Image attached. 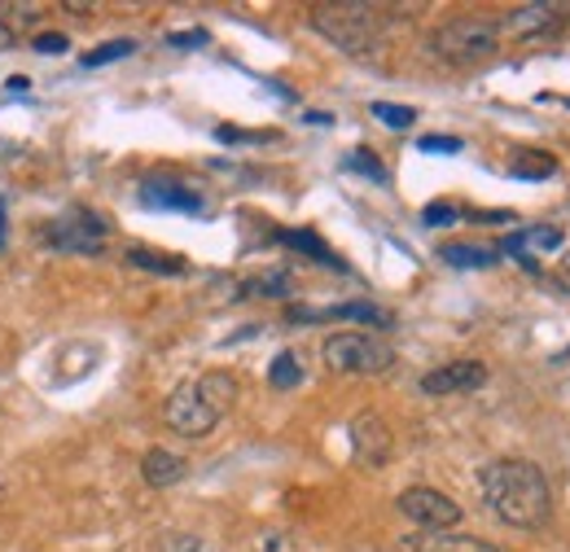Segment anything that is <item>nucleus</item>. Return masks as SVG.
Returning <instances> with one entry per match:
<instances>
[{
	"mask_svg": "<svg viewBox=\"0 0 570 552\" xmlns=\"http://www.w3.org/2000/svg\"><path fill=\"white\" fill-rule=\"evenodd\" d=\"M277 241L289 246V250H298V255H307V259H316V264H325V268H334V273H347V264H343L316 233H307V228H282Z\"/></svg>",
	"mask_w": 570,
	"mask_h": 552,
	"instance_id": "dca6fc26",
	"label": "nucleus"
},
{
	"mask_svg": "<svg viewBox=\"0 0 570 552\" xmlns=\"http://www.w3.org/2000/svg\"><path fill=\"white\" fill-rule=\"evenodd\" d=\"M219 140H268V137H255V132H237V128H219Z\"/></svg>",
	"mask_w": 570,
	"mask_h": 552,
	"instance_id": "7c9ffc66",
	"label": "nucleus"
},
{
	"mask_svg": "<svg viewBox=\"0 0 570 552\" xmlns=\"http://www.w3.org/2000/svg\"><path fill=\"white\" fill-rule=\"evenodd\" d=\"M233 400H237L233 373L212 368V373H203L198 382H185V386H176V391L167 395L163 421H167L176 434H185V438H203V434H212L215 425H219V416L233 408Z\"/></svg>",
	"mask_w": 570,
	"mask_h": 552,
	"instance_id": "f03ea898",
	"label": "nucleus"
},
{
	"mask_svg": "<svg viewBox=\"0 0 570 552\" xmlns=\"http://www.w3.org/2000/svg\"><path fill=\"white\" fill-rule=\"evenodd\" d=\"M409 549L413 552H500L497 544H488V540H474V535H456V531H417L413 540H409Z\"/></svg>",
	"mask_w": 570,
	"mask_h": 552,
	"instance_id": "4468645a",
	"label": "nucleus"
},
{
	"mask_svg": "<svg viewBox=\"0 0 570 552\" xmlns=\"http://www.w3.org/2000/svg\"><path fill=\"white\" fill-rule=\"evenodd\" d=\"M242 294H289V276H259V280H246Z\"/></svg>",
	"mask_w": 570,
	"mask_h": 552,
	"instance_id": "b1692460",
	"label": "nucleus"
},
{
	"mask_svg": "<svg viewBox=\"0 0 570 552\" xmlns=\"http://www.w3.org/2000/svg\"><path fill=\"white\" fill-rule=\"evenodd\" d=\"M567 13H570L567 4H549V0H540V4H522V9H513V13L504 18V27H500V31L518 36V40H531V36L553 31Z\"/></svg>",
	"mask_w": 570,
	"mask_h": 552,
	"instance_id": "9b49d317",
	"label": "nucleus"
},
{
	"mask_svg": "<svg viewBox=\"0 0 570 552\" xmlns=\"http://www.w3.org/2000/svg\"><path fill=\"white\" fill-rule=\"evenodd\" d=\"M325 364L334 368V373H356V377H377V373H386L391 364H395V351L386 338H373V334H356V329H347V334H334V338H325Z\"/></svg>",
	"mask_w": 570,
	"mask_h": 552,
	"instance_id": "39448f33",
	"label": "nucleus"
},
{
	"mask_svg": "<svg viewBox=\"0 0 570 552\" xmlns=\"http://www.w3.org/2000/svg\"><path fill=\"white\" fill-rule=\"evenodd\" d=\"M307 22L343 53L352 58H368L382 49V13L373 4H356V0H343V4H312Z\"/></svg>",
	"mask_w": 570,
	"mask_h": 552,
	"instance_id": "7ed1b4c3",
	"label": "nucleus"
},
{
	"mask_svg": "<svg viewBox=\"0 0 570 552\" xmlns=\"http://www.w3.org/2000/svg\"><path fill=\"white\" fill-rule=\"evenodd\" d=\"M488 382V364L479 359H452L443 368H430L422 377V391L426 395H465V391H479Z\"/></svg>",
	"mask_w": 570,
	"mask_h": 552,
	"instance_id": "1a4fd4ad",
	"label": "nucleus"
},
{
	"mask_svg": "<svg viewBox=\"0 0 570 552\" xmlns=\"http://www.w3.org/2000/svg\"><path fill=\"white\" fill-rule=\"evenodd\" d=\"M400 513L413 522V526H422V531H456V522L465 518L461 513V504L452 500V495H443V491H434V486H409L404 495H400Z\"/></svg>",
	"mask_w": 570,
	"mask_h": 552,
	"instance_id": "0eeeda50",
	"label": "nucleus"
},
{
	"mask_svg": "<svg viewBox=\"0 0 570 552\" xmlns=\"http://www.w3.org/2000/svg\"><path fill=\"white\" fill-rule=\"evenodd\" d=\"M13 45H18V31H13V27L0 18V49H13Z\"/></svg>",
	"mask_w": 570,
	"mask_h": 552,
	"instance_id": "c756f323",
	"label": "nucleus"
},
{
	"mask_svg": "<svg viewBox=\"0 0 570 552\" xmlns=\"http://www.w3.org/2000/svg\"><path fill=\"white\" fill-rule=\"evenodd\" d=\"M36 49H40V53H67V49H71V40H67V36L45 31V36H36Z\"/></svg>",
	"mask_w": 570,
	"mask_h": 552,
	"instance_id": "bb28decb",
	"label": "nucleus"
},
{
	"mask_svg": "<svg viewBox=\"0 0 570 552\" xmlns=\"http://www.w3.org/2000/svg\"><path fill=\"white\" fill-rule=\"evenodd\" d=\"M439 259L452 264V268H497L500 250L497 246H465V241H452V246L439 250Z\"/></svg>",
	"mask_w": 570,
	"mask_h": 552,
	"instance_id": "f3484780",
	"label": "nucleus"
},
{
	"mask_svg": "<svg viewBox=\"0 0 570 552\" xmlns=\"http://www.w3.org/2000/svg\"><path fill=\"white\" fill-rule=\"evenodd\" d=\"M268 552H277V549H268Z\"/></svg>",
	"mask_w": 570,
	"mask_h": 552,
	"instance_id": "72a5a7b5",
	"label": "nucleus"
},
{
	"mask_svg": "<svg viewBox=\"0 0 570 552\" xmlns=\"http://www.w3.org/2000/svg\"><path fill=\"white\" fill-rule=\"evenodd\" d=\"M141 474L149 486H176L185 474H189V461L176 456V452H167V447H154V452H145Z\"/></svg>",
	"mask_w": 570,
	"mask_h": 552,
	"instance_id": "2eb2a0df",
	"label": "nucleus"
},
{
	"mask_svg": "<svg viewBox=\"0 0 570 552\" xmlns=\"http://www.w3.org/2000/svg\"><path fill=\"white\" fill-rule=\"evenodd\" d=\"M289 321H364V325H386L391 316L377 307V303H334V307H321V312H307V307H289Z\"/></svg>",
	"mask_w": 570,
	"mask_h": 552,
	"instance_id": "ddd939ff",
	"label": "nucleus"
},
{
	"mask_svg": "<svg viewBox=\"0 0 570 552\" xmlns=\"http://www.w3.org/2000/svg\"><path fill=\"white\" fill-rule=\"evenodd\" d=\"M479 486H483L488 509L513 531H540L553 518L549 479L531 461H492V465H483Z\"/></svg>",
	"mask_w": 570,
	"mask_h": 552,
	"instance_id": "f257e3e1",
	"label": "nucleus"
},
{
	"mask_svg": "<svg viewBox=\"0 0 570 552\" xmlns=\"http://www.w3.org/2000/svg\"><path fill=\"white\" fill-rule=\"evenodd\" d=\"M0 246H4V203H0Z\"/></svg>",
	"mask_w": 570,
	"mask_h": 552,
	"instance_id": "473e14b6",
	"label": "nucleus"
},
{
	"mask_svg": "<svg viewBox=\"0 0 570 552\" xmlns=\"http://www.w3.org/2000/svg\"><path fill=\"white\" fill-rule=\"evenodd\" d=\"M373 119H377V124H386L391 132H404V128H413V124H417V110H413V106H391V101H373Z\"/></svg>",
	"mask_w": 570,
	"mask_h": 552,
	"instance_id": "412c9836",
	"label": "nucleus"
},
{
	"mask_svg": "<svg viewBox=\"0 0 570 552\" xmlns=\"http://www.w3.org/2000/svg\"><path fill=\"white\" fill-rule=\"evenodd\" d=\"M558 280H562V285L570 289V250L562 255V264H558Z\"/></svg>",
	"mask_w": 570,
	"mask_h": 552,
	"instance_id": "2f4dec72",
	"label": "nucleus"
},
{
	"mask_svg": "<svg viewBox=\"0 0 570 552\" xmlns=\"http://www.w3.org/2000/svg\"><path fill=\"white\" fill-rule=\"evenodd\" d=\"M422 154H461V140L456 137H422L417 140Z\"/></svg>",
	"mask_w": 570,
	"mask_h": 552,
	"instance_id": "a878e982",
	"label": "nucleus"
},
{
	"mask_svg": "<svg viewBox=\"0 0 570 552\" xmlns=\"http://www.w3.org/2000/svg\"><path fill=\"white\" fill-rule=\"evenodd\" d=\"M500 45V22L492 18H452L430 36V49L443 62H483Z\"/></svg>",
	"mask_w": 570,
	"mask_h": 552,
	"instance_id": "20e7f679",
	"label": "nucleus"
},
{
	"mask_svg": "<svg viewBox=\"0 0 570 552\" xmlns=\"http://www.w3.org/2000/svg\"><path fill=\"white\" fill-rule=\"evenodd\" d=\"M513 162H518L513 176H522V180H549L558 171V158L553 154H540V149H522Z\"/></svg>",
	"mask_w": 570,
	"mask_h": 552,
	"instance_id": "6ab92c4d",
	"label": "nucleus"
},
{
	"mask_svg": "<svg viewBox=\"0 0 570 552\" xmlns=\"http://www.w3.org/2000/svg\"><path fill=\"white\" fill-rule=\"evenodd\" d=\"M141 198L145 207H158V210H185V215H198L203 210V194L189 189L176 176H149L141 185Z\"/></svg>",
	"mask_w": 570,
	"mask_h": 552,
	"instance_id": "9d476101",
	"label": "nucleus"
},
{
	"mask_svg": "<svg viewBox=\"0 0 570 552\" xmlns=\"http://www.w3.org/2000/svg\"><path fill=\"white\" fill-rule=\"evenodd\" d=\"M268 382H273L277 391H294V386L303 382V364H298V355L282 351V355L268 364Z\"/></svg>",
	"mask_w": 570,
	"mask_h": 552,
	"instance_id": "aec40b11",
	"label": "nucleus"
},
{
	"mask_svg": "<svg viewBox=\"0 0 570 552\" xmlns=\"http://www.w3.org/2000/svg\"><path fill=\"white\" fill-rule=\"evenodd\" d=\"M352 443H356V461L360 465H382L391 456V430L386 421L373 413H364L352 421Z\"/></svg>",
	"mask_w": 570,
	"mask_h": 552,
	"instance_id": "f8f14e48",
	"label": "nucleus"
},
{
	"mask_svg": "<svg viewBox=\"0 0 570 552\" xmlns=\"http://www.w3.org/2000/svg\"><path fill=\"white\" fill-rule=\"evenodd\" d=\"M171 45L176 49H198V45H207V31H180V36H171Z\"/></svg>",
	"mask_w": 570,
	"mask_h": 552,
	"instance_id": "cd10ccee",
	"label": "nucleus"
},
{
	"mask_svg": "<svg viewBox=\"0 0 570 552\" xmlns=\"http://www.w3.org/2000/svg\"><path fill=\"white\" fill-rule=\"evenodd\" d=\"M422 219H426L430 228H434V224H456V210H452V207H426V215H422Z\"/></svg>",
	"mask_w": 570,
	"mask_h": 552,
	"instance_id": "c85d7f7f",
	"label": "nucleus"
},
{
	"mask_svg": "<svg viewBox=\"0 0 570 552\" xmlns=\"http://www.w3.org/2000/svg\"><path fill=\"white\" fill-rule=\"evenodd\" d=\"M203 540L198 535H158L154 540V552H198Z\"/></svg>",
	"mask_w": 570,
	"mask_h": 552,
	"instance_id": "393cba45",
	"label": "nucleus"
},
{
	"mask_svg": "<svg viewBox=\"0 0 570 552\" xmlns=\"http://www.w3.org/2000/svg\"><path fill=\"white\" fill-rule=\"evenodd\" d=\"M347 167L360 171V176H368V180H377V185H386V167L377 162L373 149H352V154H347Z\"/></svg>",
	"mask_w": 570,
	"mask_h": 552,
	"instance_id": "5701e85b",
	"label": "nucleus"
},
{
	"mask_svg": "<svg viewBox=\"0 0 570 552\" xmlns=\"http://www.w3.org/2000/svg\"><path fill=\"white\" fill-rule=\"evenodd\" d=\"M128 53H137V45H132V40H110V45L88 49L79 62H83V67H110V62H119V58H128Z\"/></svg>",
	"mask_w": 570,
	"mask_h": 552,
	"instance_id": "4be33fe9",
	"label": "nucleus"
},
{
	"mask_svg": "<svg viewBox=\"0 0 570 552\" xmlns=\"http://www.w3.org/2000/svg\"><path fill=\"white\" fill-rule=\"evenodd\" d=\"M567 246V233L558 224H531L513 237H504V250L527 268V273H540V259L535 255H558Z\"/></svg>",
	"mask_w": 570,
	"mask_h": 552,
	"instance_id": "6e6552de",
	"label": "nucleus"
},
{
	"mask_svg": "<svg viewBox=\"0 0 570 552\" xmlns=\"http://www.w3.org/2000/svg\"><path fill=\"white\" fill-rule=\"evenodd\" d=\"M128 264L141 268V273H154V276H180L185 268H189L180 255H158V250H145V246L128 250Z\"/></svg>",
	"mask_w": 570,
	"mask_h": 552,
	"instance_id": "a211bd4d",
	"label": "nucleus"
},
{
	"mask_svg": "<svg viewBox=\"0 0 570 552\" xmlns=\"http://www.w3.org/2000/svg\"><path fill=\"white\" fill-rule=\"evenodd\" d=\"M106 233H110V224L97 215V210H83L75 207L67 210L62 219H53L49 228H45V241L53 246V250H75V255H97L101 246H106Z\"/></svg>",
	"mask_w": 570,
	"mask_h": 552,
	"instance_id": "423d86ee",
	"label": "nucleus"
}]
</instances>
